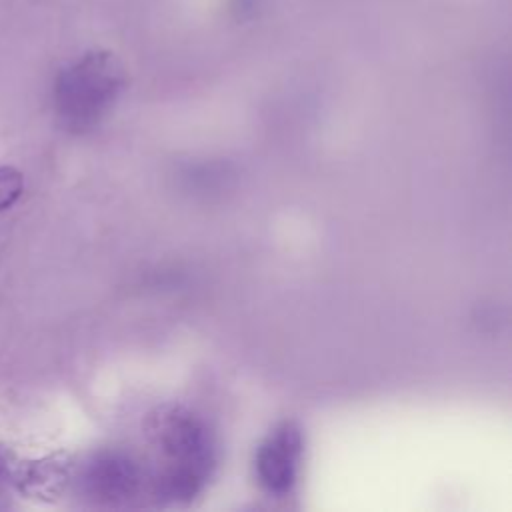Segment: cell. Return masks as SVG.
I'll list each match as a JSON object with an SVG mask.
<instances>
[{"mask_svg":"<svg viewBox=\"0 0 512 512\" xmlns=\"http://www.w3.org/2000/svg\"><path fill=\"white\" fill-rule=\"evenodd\" d=\"M126 82L112 52L92 50L68 64L54 82V106L62 124L74 132L96 126L114 106Z\"/></svg>","mask_w":512,"mask_h":512,"instance_id":"obj_1","label":"cell"},{"mask_svg":"<svg viewBox=\"0 0 512 512\" xmlns=\"http://www.w3.org/2000/svg\"><path fill=\"white\" fill-rule=\"evenodd\" d=\"M156 444L168 458L158 492L168 498H192L214 466V446L206 426L184 410L162 412L152 426Z\"/></svg>","mask_w":512,"mask_h":512,"instance_id":"obj_2","label":"cell"},{"mask_svg":"<svg viewBox=\"0 0 512 512\" xmlns=\"http://www.w3.org/2000/svg\"><path fill=\"white\" fill-rule=\"evenodd\" d=\"M302 432L294 422H284L274 428L260 444L254 460L260 486L274 496L288 494L300 472Z\"/></svg>","mask_w":512,"mask_h":512,"instance_id":"obj_3","label":"cell"},{"mask_svg":"<svg viewBox=\"0 0 512 512\" xmlns=\"http://www.w3.org/2000/svg\"><path fill=\"white\" fill-rule=\"evenodd\" d=\"M142 484V468L124 452L98 454L84 472L86 490L104 502H124Z\"/></svg>","mask_w":512,"mask_h":512,"instance_id":"obj_4","label":"cell"},{"mask_svg":"<svg viewBox=\"0 0 512 512\" xmlns=\"http://www.w3.org/2000/svg\"><path fill=\"white\" fill-rule=\"evenodd\" d=\"M22 192V174L12 166H0V210L10 208Z\"/></svg>","mask_w":512,"mask_h":512,"instance_id":"obj_5","label":"cell"}]
</instances>
